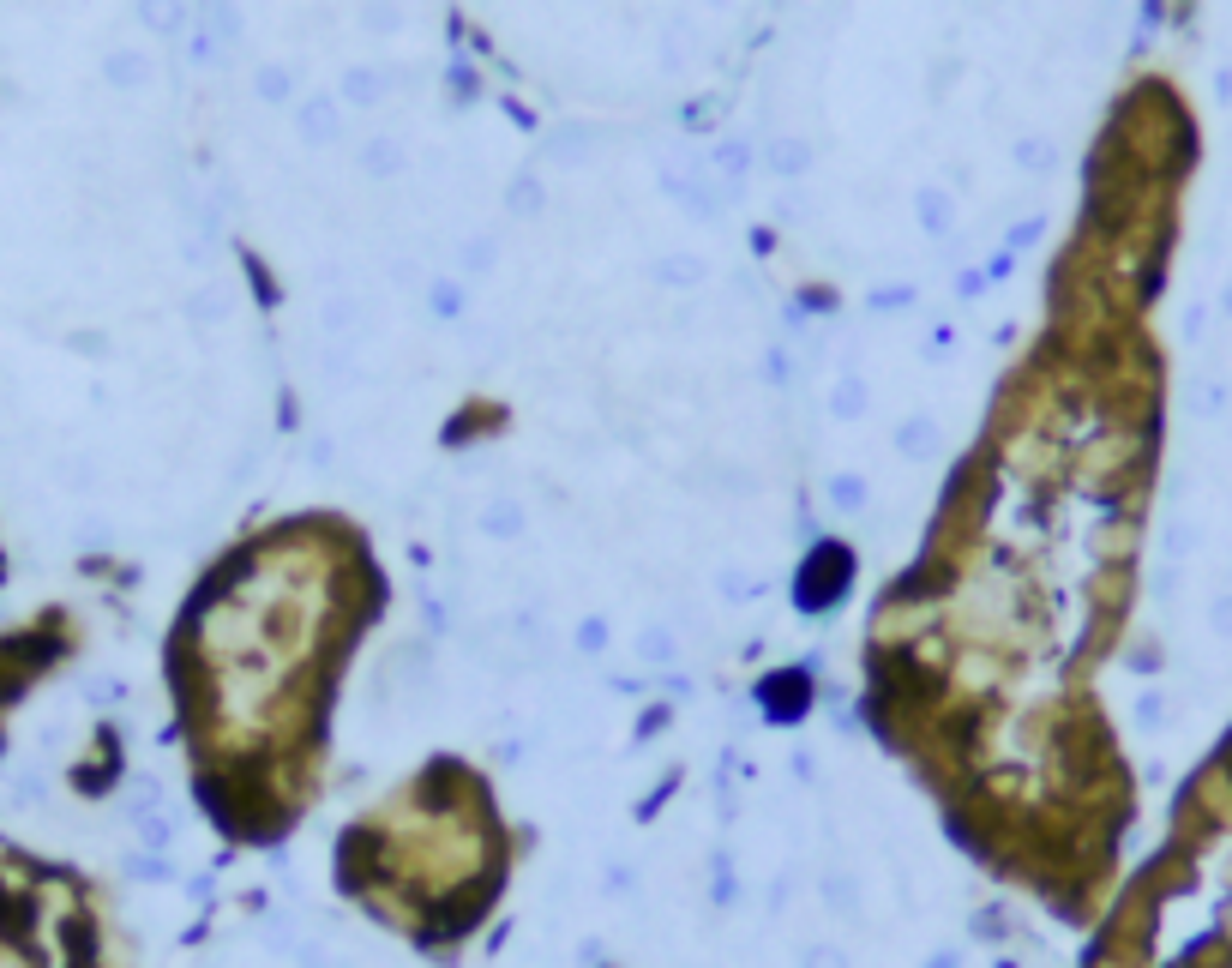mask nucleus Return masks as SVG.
<instances>
[{
    "mask_svg": "<svg viewBox=\"0 0 1232 968\" xmlns=\"http://www.w3.org/2000/svg\"><path fill=\"white\" fill-rule=\"evenodd\" d=\"M824 902H830V914H854V878L848 872H824Z\"/></svg>",
    "mask_w": 1232,
    "mask_h": 968,
    "instance_id": "7",
    "label": "nucleus"
},
{
    "mask_svg": "<svg viewBox=\"0 0 1232 968\" xmlns=\"http://www.w3.org/2000/svg\"><path fill=\"white\" fill-rule=\"evenodd\" d=\"M896 446H902L908 458H932V452H938V427H932L926 415H908V421L896 427Z\"/></svg>",
    "mask_w": 1232,
    "mask_h": 968,
    "instance_id": "4",
    "label": "nucleus"
},
{
    "mask_svg": "<svg viewBox=\"0 0 1232 968\" xmlns=\"http://www.w3.org/2000/svg\"><path fill=\"white\" fill-rule=\"evenodd\" d=\"M860 409H865V385H854V379H848V385L836 391V415L848 421V415H860Z\"/></svg>",
    "mask_w": 1232,
    "mask_h": 968,
    "instance_id": "11",
    "label": "nucleus"
},
{
    "mask_svg": "<svg viewBox=\"0 0 1232 968\" xmlns=\"http://www.w3.org/2000/svg\"><path fill=\"white\" fill-rule=\"evenodd\" d=\"M523 523H529V517H523V499H511V493H493L488 505L476 511V529H482L488 542H517Z\"/></svg>",
    "mask_w": 1232,
    "mask_h": 968,
    "instance_id": "2",
    "label": "nucleus"
},
{
    "mask_svg": "<svg viewBox=\"0 0 1232 968\" xmlns=\"http://www.w3.org/2000/svg\"><path fill=\"white\" fill-rule=\"evenodd\" d=\"M800 968H848V957H842L836 945H812V951L800 957Z\"/></svg>",
    "mask_w": 1232,
    "mask_h": 968,
    "instance_id": "10",
    "label": "nucleus"
},
{
    "mask_svg": "<svg viewBox=\"0 0 1232 968\" xmlns=\"http://www.w3.org/2000/svg\"><path fill=\"white\" fill-rule=\"evenodd\" d=\"M1209 625L1232 644V590H1215V596H1209Z\"/></svg>",
    "mask_w": 1232,
    "mask_h": 968,
    "instance_id": "8",
    "label": "nucleus"
},
{
    "mask_svg": "<svg viewBox=\"0 0 1232 968\" xmlns=\"http://www.w3.org/2000/svg\"><path fill=\"white\" fill-rule=\"evenodd\" d=\"M716 590H722L728 602H751V596H763V578L745 572V566H716Z\"/></svg>",
    "mask_w": 1232,
    "mask_h": 968,
    "instance_id": "5",
    "label": "nucleus"
},
{
    "mask_svg": "<svg viewBox=\"0 0 1232 968\" xmlns=\"http://www.w3.org/2000/svg\"><path fill=\"white\" fill-rule=\"evenodd\" d=\"M0 968H103L67 872L0 843Z\"/></svg>",
    "mask_w": 1232,
    "mask_h": 968,
    "instance_id": "1",
    "label": "nucleus"
},
{
    "mask_svg": "<svg viewBox=\"0 0 1232 968\" xmlns=\"http://www.w3.org/2000/svg\"><path fill=\"white\" fill-rule=\"evenodd\" d=\"M830 505L836 511H865V499H871V487H865V476H830Z\"/></svg>",
    "mask_w": 1232,
    "mask_h": 968,
    "instance_id": "6",
    "label": "nucleus"
},
{
    "mask_svg": "<svg viewBox=\"0 0 1232 968\" xmlns=\"http://www.w3.org/2000/svg\"><path fill=\"white\" fill-rule=\"evenodd\" d=\"M674 656H680V632H674V625L655 619V625L637 632V662H643V668H668Z\"/></svg>",
    "mask_w": 1232,
    "mask_h": 968,
    "instance_id": "3",
    "label": "nucleus"
},
{
    "mask_svg": "<svg viewBox=\"0 0 1232 968\" xmlns=\"http://www.w3.org/2000/svg\"><path fill=\"white\" fill-rule=\"evenodd\" d=\"M602 644H608V619H584V625H578V650H584V656H602Z\"/></svg>",
    "mask_w": 1232,
    "mask_h": 968,
    "instance_id": "9",
    "label": "nucleus"
}]
</instances>
